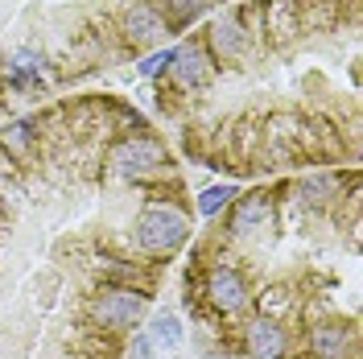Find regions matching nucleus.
Here are the masks:
<instances>
[{
	"mask_svg": "<svg viewBox=\"0 0 363 359\" xmlns=\"http://www.w3.org/2000/svg\"><path fill=\"white\" fill-rule=\"evenodd\" d=\"M4 79H9L13 87H29V83H42V79H45V58L38 54V50L21 45V50H13V54L4 58Z\"/></svg>",
	"mask_w": 363,
	"mask_h": 359,
	"instance_id": "9d476101",
	"label": "nucleus"
},
{
	"mask_svg": "<svg viewBox=\"0 0 363 359\" xmlns=\"http://www.w3.org/2000/svg\"><path fill=\"white\" fill-rule=\"evenodd\" d=\"M310 347H314L318 359H342L347 355V326H339V322H318L314 335H310Z\"/></svg>",
	"mask_w": 363,
	"mask_h": 359,
	"instance_id": "f8f14e48",
	"label": "nucleus"
},
{
	"mask_svg": "<svg viewBox=\"0 0 363 359\" xmlns=\"http://www.w3.org/2000/svg\"><path fill=\"white\" fill-rule=\"evenodd\" d=\"M169 74H174V83L182 91H203L211 87V79H215V58H211V50L199 42H186V45H174V62H169Z\"/></svg>",
	"mask_w": 363,
	"mask_h": 359,
	"instance_id": "20e7f679",
	"label": "nucleus"
},
{
	"mask_svg": "<svg viewBox=\"0 0 363 359\" xmlns=\"http://www.w3.org/2000/svg\"><path fill=\"white\" fill-rule=\"evenodd\" d=\"M140 335H145V343L153 347V355H169V351L182 343V335H186V331H182V318L178 314L161 310V314L149 318V326H145Z\"/></svg>",
	"mask_w": 363,
	"mask_h": 359,
	"instance_id": "9b49d317",
	"label": "nucleus"
},
{
	"mask_svg": "<svg viewBox=\"0 0 363 359\" xmlns=\"http://www.w3.org/2000/svg\"><path fill=\"white\" fill-rule=\"evenodd\" d=\"M186 236H190V219H186V211L169 206V202H153L136 215V244L153 256L174 252Z\"/></svg>",
	"mask_w": 363,
	"mask_h": 359,
	"instance_id": "f257e3e1",
	"label": "nucleus"
},
{
	"mask_svg": "<svg viewBox=\"0 0 363 359\" xmlns=\"http://www.w3.org/2000/svg\"><path fill=\"white\" fill-rule=\"evenodd\" d=\"M206 297H211V306L219 314H240L248 306V285H244V277L235 269L219 265V269H211V277H206Z\"/></svg>",
	"mask_w": 363,
	"mask_h": 359,
	"instance_id": "423d86ee",
	"label": "nucleus"
},
{
	"mask_svg": "<svg viewBox=\"0 0 363 359\" xmlns=\"http://www.w3.org/2000/svg\"><path fill=\"white\" fill-rule=\"evenodd\" d=\"M153 355V347L145 343V335H136V343H133V351H128V359H149Z\"/></svg>",
	"mask_w": 363,
	"mask_h": 359,
	"instance_id": "f3484780",
	"label": "nucleus"
},
{
	"mask_svg": "<svg viewBox=\"0 0 363 359\" xmlns=\"http://www.w3.org/2000/svg\"><path fill=\"white\" fill-rule=\"evenodd\" d=\"M211 58H240L248 50V29L235 21V17H219L211 25Z\"/></svg>",
	"mask_w": 363,
	"mask_h": 359,
	"instance_id": "1a4fd4ad",
	"label": "nucleus"
},
{
	"mask_svg": "<svg viewBox=\"0 0 363 359\" xmlns=\"http://www.w3.org/2000/svg\"><path fill=\"white\" fill-rule=\"evenodd\" d=\"M120 33H124L128 45L149 50V45H157L161 38L169 33V25H165V17L153 9V0H133V4L124 9V17H120Z\"/></svg>",
	"mask_w": 363,
	"mask_h": 359,
	"instance_id": "39448f33",
	"label": "nucleus"
},
{
	"mask_svg": "<svg viewBox=\"0 0 363 359\" xmlns=\"http://www.w3.org/2000/svg\"><path fill=\"white\" fill-rule=\"evenodd\" d=\"M29 145H33V124L29 120H17L0 133V149L13 153V158H29Z\"/></svg>",
	"mask_w": 363,
	"mask_h": 359,
	"instance_id": "4468645a",
	"label": "nucleus"
},
{
	"mask_svg": "<svg viewBox=\"0 0 363 359\" xmlns=\"http://www.w3.org/2000/svg\"><path fill=\"white\" fill-rule=\"evenodd\" d=\"M272 223V202L264 194H248V199L235 202L231 211V236H256Z\"/></svg>",
	"mask_w": 363,
	"mask_h": 359,
	"instance_id": "6e6552de",
	"label": "nucleus"
},
{
	"mask_svg": "<svg viewBox=\"0 0 363 359\" xmlns=\"http://www.w3.org/2000/svg\"><path fill=\"white\" fill-rule=\"evenodd\" d=\"M231 199H235V186H227V182H219V186H206L203 194H199V215H203V219H215V215H219Z\"/></svg>",
	"mask_w": 363,
	"mask_h": 359,
	"instance_id": "2eb2a0df",
	"label": "nucleus"
},
{
	"mask_svg": "<svg viewBox=\"0 0 363 359\" xmlns=\"http://www.w3.org/2000/svg\"><path fill=\"white\" fill-rule=\"evenodd\" d=\"M153 9L165 17V25H190L194 17L206 13V0H161V4H153Z\"/></svg>",
	"mask_w": 363,
	"mask_h": 359,
	"instance_id": "ddd939ff",
	"label": "nucleus"
},
{
	"mask_svg": "<svg viewBox=\"0 0 363 359\" xmlns=\"http://www.w3.org/2000/svg\"><path fill=\"white\" fill-rule=\"evenodd\" d=\"M165 165V149L153 136H128L112 149V170L124 178H149Z\"/></svg>",
	"mask_w": 363,
	"mask_h": 359,
	"instance_id": "7ed1b4c3",
	"label": "nucleus"
},
{
	"mask_svg": "<svg viewBox=\"0 0 363 359\" xmlns=\"http://www.w3.org/2000/svg\"><path fill=\"white\" fill-rule=\"evenodd\" d=\"M211 359H215V355H211Z\"/></svg>",
	"mask_w": 363,
	"mask_h": 359,
	"instance_id": "a211bd4d",
	"label": "nucleus"
},
{
	"mask_svg": "<svg viewBox=\"0 0 363 359\" xmlns=\"http://www.w3.org/2000/svg\"><path fill=\"white\" fill-rule=\"evenodd\" d=\"M169 62H174V50H153V54H145V58H140V67H136V70H140L145 79H157Z\"/></svg>",
	"mask_w": 363,
	"mask_h": 359,
	"instance_id": "dca6fc26",
	"label": "nucleus"
},
{
	"mask_svg": "<svg viewBox=\"0 0 363 359\" xmlns=\"http://www.w3.org/2000/svg\"><path fill=\"white\" fill-rule=\"evenodd\" d=\"M91 314L99 326L108 331H133L140 314H145V293L140 289H124V285H112V289H99L95 302H91Z\"/></svg>",
	"mask_w": 363,
	"mask_h": 359,
	"instance_id": "f03ea898",
	"label": "nucleus"
},
{
	"mask_svg": "<svg viewBox=\"0 0 363 359\" xmlns=\"http://www.w3.org/2000/svg\"><path fill=\"white\" fill-rule=\"evenodd\" d=\"M244 347H248L252 359H281L289 338H285V326L277 318H252L248 331H244Z\"/></svg>",
	"mask_w": 363,
	"mask_h": 359,
	"instance_id": "0eeeda50",
	"label": "nucleus"
}]
</instances>
